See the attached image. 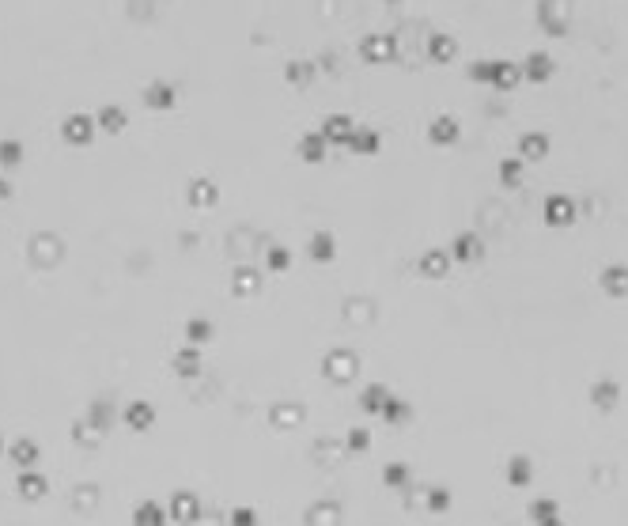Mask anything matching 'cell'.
Wrapping results in <instances>:
<instances>
[{"mask_svg":"<svg viewBox=\"0 0 628 526\" xmlns=\"http://www.w3.org/2000/svg\"><path fill=\"white\" fill-rule=\"evenodd\" d=\"M530 519H534V522L556 519V500H534V503H530Z\"/></svg>","mask_w":628,"mask_h":526,"instance_id":"1","label":"cell"},{"mask_svg":"<svg viewBox=\"0 0 628 526\" xmlns=\"http://www.w3.org/2000/svg\"><path fill=\"white\" fill-rule=\"evenodd\" d=\"M508 477L515 481V485H526V481H530V466H526V458H515L511 469H508Z\"/></svg>","mask_w":628,"mask_h":526,"instance_id":"2","label":"cell"},{"mask_svg":"<svg viewBox=\"0 0 628 526\" xmlns=\"http://www.w3.org/2000/svg\"><path fill=\"white\" fill-rule=\"evenodd\" d=\"M140 526H159V511L156 508H144V511H140Z\"/></svg>","mask_w":628,"mask_h":526,"instance_id":"3","label":"cell"},{"mask_svg":"<svg viewBox=\"0 0 628 526\" xmlns=\"http://www.w3.org/2000/svg\"><path fill=\"white\" fill-rule=\"evenodd\" d=\"M387 481H390V485H405V469L401 466H390L387 469Z\"/></svg>","mask_w":628,"mask_h":526,"instance_id":"4","label":"cell"},{"mask_svg":"<svg viewBox=\"0 0 628 526\" xmlns=\"http://www.w3.org/2000/svg\"><path fill=\"white\" fill-rule=\"evenodd\" d=\"M235 526H254V511H235Z\"/></svg>","mask_w":628,"mask_h":526,"instance_id":"5","label":"cell"},{"mask_svg":"<svg viewBox=\"0 0 628 526\" xmlns=\"http://www.w3.org/2000/svg\"><path fill=\"white\" fill-rule=\"evenodd\" d=\"M432 508H435V511L447 508V492H432Z\"/></svg>","mask_w":628,"mask_h":526,"instance_id":"6","label":"cell"},{"mask_svg":"<svg viewBox=\"0 0 628 526\" xmlns=\"http://www.w3.org/2000/svg\"><path fill=\"white\" fill-rule=\"evenodd\" d=\"M537 526H564V522H560V519H549V522H537Z\"/></svg>","mask_w":628,"mask_h":526,"instance_id":"7","label":"cell"}]
</instances>
